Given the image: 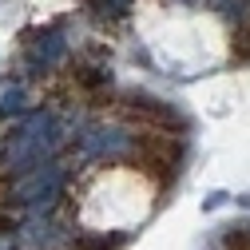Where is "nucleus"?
<instances>
[{
	"label": "nucleus",
	"mask_w": 250,
	"mask_h": 250,
	"mask_svg": "<svg viewBox=\"0 0 250 250\" xmlns=\"http://www.w3.org/2000/svg\"><path fill=\"white\" fill-rule=\"evenodd\" d=\"M227 250H250V234L246 230H230L227 234Z\"/></svg>",
	"instance_id": "2"
},
{
	"label": "nucleus",
	"mask_w": 250,
	"mask_h": 250,
	"mask_svg": "<svg viewBox=\"0 0 250 250\" xmlns=\"http://www.w3.org/2000/svg\"><path fill=\"white\" fill-rule=\"evenodd\" d=\"M234 60H250V24L234 32Z\"/></svg>",
	"instance_id": "1"
},
{
	"label": "nucleus",
	"mask_w": 250,
	"mask_h": 250,
	"mask_svg": "<svg viewBox=\"0 0 250 250\" xmlns=\"http://www.w3.org/2000/svg\"><path fill=\"white\" fill-rule=\"evenodd\" d=\"M8 227H12V218H8V214H0V230H8Z\"/></svg>",
	"instance_id": "3"
}]
</instances>
